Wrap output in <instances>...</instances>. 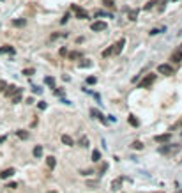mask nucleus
<instances>
[{
	"label": "nucleus",
	"instance_id": "nucleus-1",
	"mask_svg": "<svg viewBox=\"0 0 182 193\" xmlns=\"http://www.w3.org/2000/svg\"><path fill=\"white\" fill-rule=\"evenodd\" d=\"M124 44H126V39L122 37L119 39L113 46H110V48H106L104 52H103V57H110V55H119L122 52V48H124Z\"/></svg>",
	"mask_w": 182,
	"mask_h": 193
},
{
	"label": "nucleus",
	"instance_id": "nucleus-2",
	"mask_svg": "<svg viewBox=\"0 0 182 193\" xmlns=\"http://www.w3.org/2000/svg\"><path fill=\"white\" fill-rule=\"evenodd\" d=\"M90 28H92L94 32H103V30L108 28V23H106V21H94V23L90 25Z\"/></svg>",
	"mask_w": 182,
	"mask_h": 193
},
{
	"label": "nucleus",
	"instance_id": "nucleus-3",
	"mask_svg": "<svg viewBox=\"0 0 182 193\" xmlns=\"http://www.w3.org/2000/svg\"><path fill=\"white\" fill-rule=\"evenodd\" d=\"M157 71H159L161 75H173V73H175V69H173L170 64H159V66H157Z\"/></svg>",
	"mask_w": 182,
	"mask_h": 193
},
{
	"label": "nucleus",
	"instance_id": "nucleus-4",
	"mask_svg": "<svg viewBox=\"0 0 182 193\" xmlns=\"http://www.w3.org/2000/svg\"><path fill=\"white\" fill-rule=\"evenodd\" d=\"M18 92H21V89H18L16 85H7L5 91H4V94H5L7 97H13L14 94H18Z\"/></svg>",
	"mask_w": 182,
	"mask_h": 193
},
{
	"label": "nucleus",
	"instance_id": "nucleus-5",
	"mask_svg": "<svg viewBox=\"0 0 182 193\" xmlns=\"http://www.w3.org/2000/svg\"><path fill=\"white\" fill-rule=\"evenodd\" d=\"M154 80H156V75H152V73L147 75V76L143 78V82H140V87H143V89H145V87H150V85L154 83Z\"/></svg>",
	"mask_w": 182,
	"mask_h": 193
},
{
	"label": "nucleus",
	"instance_id": "nucleus-6",
	"mask_svg": "<svg viewBox=\"0 0 182 193\" xmlns=\"http://www.w3.org/2000/svg\"><path fill=\"white\" fill-rule=\"evenodd\" d=\"M177 149H181V145H177V144H172V145H164V147H159V153L161 154H170V153H173V151H177Z\"/></svg>",
	"mask_w": 182,
	"mask_h": 193
},
{
	"label": "nucleus",
	"instance_id": "nucleus-7",
	"mask_svg": "<svg viewBox=\"0 0 182 193\" xmlns=\"http://www.w3.org/2000/svg\"><path fill=\"white\" fill-rule=\"evenodd\" d=\"M73 11L76 13V16H78V19H87L88 18V14L81 9V7H78V5H73Z\"/></svg>",
	"mask_w": 182,
	"mask_h": 193
},
{
	"label": "nucleus",
	"instance_id": "nucleus-8",
	"mask_svg": "<svg viewBox=\"0 0 182 193\" xmlns=\"http://www.w3.org/2000/svg\"><path fill=\"white\" fill-rule=\"evenodd\" d=\"M14 174H16V170H14V168H5V170H2V172H0V179H9V177H13Z\"/></svg>",
	"mask_w": 182,
	"mask_h": 193
},
{
	"label": "nucleus",
	"instance_id": "nucleus-9",
	"mask_svg": "<svg viewBox=\"0 0 182 193\" xmlns=\"http://www.w3.org/2000/svg\"><path fill=\"white\" fill-rule=\"evenodd\" d=\"M170 60H172V62H175V64H179V62L182 60V52H181V50L173 52V53H172V57H170Z\"/></svg>",
	"mask_w": 182,
	"mask_h": 193
},
{
	"label": "nucleus",
	"instance_id": "nucleus-10",
	"mask_svg": "<svg viewBox=\"0 0 182 193\" xmlns=\"http://www.w3.org/2000/svg\"><path fill=\"white\" fill-rule=\"evenodd\" d=\"M122 183H124V179H122V177L113 179V181H111V190H120V188H122Z\"/></svg>",
	"mask_w": 182,
	"mask_h": 193
},
{
	"label": "nucleus",
	"instance_id": "nucleus-11",
	"mask_svg": "<svg viewBox=\"0 0 182 193\" xmlns=\"http://www.w3.org/2000/svg\"><path fill=\"white\" fill-rule=\"evenodd\" d=\"M170 138H172V133H164V135H157V136H154V140H156V142H168V140H170Z\"/></svg>",
	"mask_w": 182,
	"mask_h": 193
},
{
	"label": "nucleus",
	"instance_id": "nucleus-12",
	"mask_svg": "<svg viewBox=\"0 0 182 193\" xmlns=\"http://www.w3.org/2000/svg\"><path fill=\"white\" fill-rule=\"evenodd\" d=\"M60 140H62V144H64V145H69V147H71V145H74V140H73L69 135H62Z\"/></svg>",
	"mask_w": 182,
	"mask_h": 193
},
{
	"label": "nucleus",
	"instance_id": "nucleus-13",
	"mask_svg": "<svg viewBox=\"0 0 182 193\" xmlns=\"http://www.w3.org/2000/svg\"><path fill=\"white\" fill-rule=\"evenodd\" d=\"M90 115L94 117V119H99V120H103V122H106V120H104V117H103V114L99 112V110H96V108H92V110H90Z\"/></svg>",
	"mask_w": 182,
	"mask_h": 193
},
{
	"label": "nucleus",
	"instance_id": "nucleus-14",
	"mask_svg": "<svg viewBox=\"0 0 182 193\" xmlns=\"http://www.w3.org/2000/svg\"><path fill=\"white\" fill-rule=\"evenodd\" d=\"M78 66H80L81 69H87V67H90V66H92V60L83 58V60H80V62H78Z\"/></svg>",
	"mask_w": 182,
	"mask_h": 193
},
{
	"label": "nucleus",
	"instance_id": "nucleus-15",
	"mask_svg": "<svg viewBox=\"0 0 182 193\" xmlns=\"http://www.w3.org/2000/svg\"><path fill=\"white\" fill-rule=\"evenodd\" d=\"M27 25V19L20 18V19H13V27H25Z\"/></svg>",
	"mask_w": 182,
	"mask_h": 193
},
{
	"label": "nucleus",
	"instance_id": "nucleus-16",
	"mask_svg": "<svg viewBox=\"0 0 182 193\" xmlns=\"http://www.w3.org/2000/svg\"><path fill=\"white\" fill-rule=\"evenodd\" d=\"M156 4H159V2H157V0H150V2H147V4H145V7H143V9H145V11H150V9H154V7H156Z\"/></svg>",
	"mask_w": 182,
	"mask_h": 193
},
{
	"label": "nucleus",
	"instance_id": "nucleus-17",
	"mask_svg": "<svg viewBox=\"0 0 182 193\" xmlns=\"http://www.w3.org/2000/svg\"><path fill=\"white\" fill-rule=\"evenodd\" d=\"M46 163H48V167H50V168H55V165H57V159H55L53 156H48V158H46Z\"/></svg>",
	"mask_w": 182,
	"mask_h": 193
},
{
	"label": "nucleus",
	"instance_id": "nucleus-18",
	"mask_svg": "<svg viewBox=\"0 0 182 193\" xmlns=\"http://www.w3.org/2000/svg\"><path fill=\"white\" fill-rule=\"evenodd\" d=\"M131 149H136V151H142L143 149V144L140 142V140H134L133 144H131Z\"/></svg>",
	"mask_w": 182,
	"mask_h": 193
},
{
	"label": "nucleus",
	"instance_id": "nucleus-19",
	"mask_svg": "<svg viewBox=\"0 0 182 193\" xmlns=\"http://www.w3.org/2000/svg\"><path fill=\"white\" fill-rule=\"evenodd\" d=\"M2 53H14V48L13 46H2L0 48V55Z\"/></svg>",
	"mask_w": 182,
	"mask_h": 193
},
{
	"label": "nucleus",
	"instance_id": "nucleus-20",
	"mask_svg": "<svg viewBox=\"0 0 182 193\" xmlns=\"http://www.w3.org/2000/svg\"><path fill=\"white\" fill-rule=\"evenodd\" d=\"M34 156H36V158H41V156H42V145H36V147H34Z\"/></svg>",
	"mask_w": 182,
	"mask_h": 193
},
{
	"label": "nucleus",
	"instance_id": "nucleus-21",
	"mask_svg": "<svg viewBox=\"0 0 182 193\" xmlns=\"http://www.w3.org/2000/svg\"><path fill=\"white\" fill-rule=\"evenodd\" d=\"M44 83H46V85H50V87H55V78H53V76H46V78H44Z\"/></svg>",
	"mask_w": 182,
	"mask_h": 193
},
{
	"label": "nucleus",
	"instance_id": "nucleus-22",
	"mask_svg": "<svg viewBox=\"0 0 182 193\" xmlns=\"http://www.w3.org/2000/svg\"><path fill=\"white\" fill-rule=\"evenodd\" d=\"M16 135L20 136L21 140H27V138L30 136V135H28V133H27V131H23V129H18V131H16Z\"/></svg>",
	"mask_w": 182,
	"mask_h": 193
},
{
	"label": "nucleus",
	"instance_id": "nucleus-23",
	"mask_svg": "<svg viewBox=\"0 0 182 193\" xmlns=\"http://www.w3.org/2000/svg\"><path fill=\"white\" fill-rule=\"evenodd\" d=\"M127 14H129V19H134L138 18V11H134V9H131V11H127Z\"/></svg>",
	"mask_w": 182,
	"mask_h": 193
},
{
	"label": "nucleus",
	"instance_id": "nucleus-24",
	"mask_svg": "<svg viewBox=\"0 0 182 193\" xmlns=\"http://www.w3.org/2000/svg\"><path fill=\"white\" fill-rule=\"evenodd\" d=\"M23 75H25V76H32V75H36V69H34V67H28V69H23Z\"/></svg>",
	"mask_w": 182,
	"mask_h": 193
},
{
	"label": "nucleus",
	"instance_id": "nucleus-25",
	"mask_svg": "<svg viewBox=\"0 0 182 193\" xmlns=\"http://www.w3.org/2000/svg\"><path fill=\"white\" fill-rule=\"evenodd\" d=\"M127 120H129V124H131V126H138V124H140V122H138V119H134V115H129Z\"/></svg>",
	"mask_w": 182,
	"mask_h": 193
},
{
	"label": "nucleus",
	"instance_id": "nucleus-26",
	"mask_svg": "<svg viewBox=\"0 0 182 193\" xmlns=\"http://www.w3.org/2000/svg\"><path fill=\"white\" fill-rule=\"evenodd\" d=\"M99 158H101V153H99V151H94V153H92V161H94V163L99 161Z\"/></svg>",
	"mask_w": 182,
	"mask_h": 193
},
{
	"label": "nucleus",
	"instance_id": "nucleus-27",
	"mask_svg": "<svg viewBox=\"0 0 182 193\" xmlns=\"http://www.w3.org/2000/svg\"><path fill=\"white\" fill-rule=\"evenodd\" d=\"M59 37H67V32H62V34H51V41H55V39Z\"/></svg>",
	"mask_w": 182,
	"mask_h": 193
},
{
	"label": "nucleus",
	"instance_id": "nucleus-28",
	"mask_svg": "<svg viewBox=\"0 0 182 193\" xmlns=\"http://www.w3.org/2000/svg\"><path fill=\"white\" fill-rule=\"evenodd\" d=\"M81 57V53H78V52H71V53H69V58H71V60H76V58H80Z\"/></svg>",
	"mask_w": 182,
	"mask_h": 193
},
{
	"label": "nucleus",
	"instance_id": "nucleus-29",
	"mask_svg": "<svg viewBox=\"0 0 182 193\" xmlns=\"http://www.w3.org/2000/svg\"><path fill=\"white\" fill-rule=\"evenodd\" d=\"M20 101H21V92H18V94H14V96H13V103L16 105V103H20Z\"/></svg>",
	"mask_w": 182,
	"mask_h": 193
},
{
	"label": "nucleus",
	"instance_id": "nucleus-30",
	"mask_svg": "<svg viewBox=\"0 0 182 193\" xmlns=\"http://www.w3.org/2000/svg\"><path fill=\"white\" fill-rule=\"evenodd\" d=\"M80 144H81V147H87V145H88V138H87V136H81Z\"/></svg>",
	"mask_w": 182,
	"mask_h": 193
},
{
	"label": "nucleus",
	"instance_id": "nucleus-31",
	"mask_svg": "<svg viewBox=\"0 0 182 193\" xmlns=\"http://www.w3.org/2000/svg\"><path fill=\"white\" fill-rule=\"evenodd\" d=\"M96 82H97V78H96V76H88V78H87V83H90V85H92V83H96Z\"/></svg>",
	"mask_w": 182,
	"mask_h": 193
},
{
	"label": "nucleus",
	"instance_id": "nucleus-32",
	"mask_svg": "<svg viewBox=\"0 0 182 193\" xmlns=\"http://www.w3.org/2000/svg\"><path fill=\"white\" fill-rule=\"evenodd\" d=\"M5 87H7V82L5 80H0V91H5Z\"/></svg>",
	"mask_w": 182,
	"mask_h": 193
},
{
	"label": "nucleus",
	"instance_id": "nucleus-33",
	"mask_svg": "<svg viewBox=\"0 0 182 193\" xmlns=\"http://www.w3.org/2000/svg\"><path fill=\"white\" fill-rule=\"evenodd\" d=\"M32 92H34V94H41L42 91H41L39 87H37V85H34V87H32Z\"/></svg>",
	"mask_w": 182,
	"mask_h": 193
},
{
	"label": "nucleus",
	"instance_id": "nucleus-34",
	"mask_svg": "<svg viewBox=\"0 0 182 193\" xmlns=\"http://www.w3.org/2000/svg\"><path fill=\"white\" fill-rule=\"evenodd\" d=\"M7 188H9V190H16V188H18V184H16V183H9V184H7Z\"/></svg>",
	"mask_w": 182,
	"mask_h": 193
},
{
	"label": "nucleus",
	"instance_id": "nucleus-35",
	"mask_svg": "<svg viewBox=\"0 0 182 193\" xmlns=\"http://www.w3.org/2000/svg\"><path fill=\"white\" fill-rule=\"evenodd\" d=\"M104 5H106V7H113L115 4H113V0H104Z\"/></svg>",
	"mask_w": 182,
	"mask_h": 193
},
{
	"label": "nucleus",
	"instance_id": "nucleus-36",
	"mask_svg": "<svg viewBox=\"0 0 182 193\" xmlns=\"http://www.w3.org/2000/svg\"><path fill=\"white\" fill-rule=\"evenodd\" d=\"M106 168H108V165H106V163H103V165H101V170H99V174H104V172H106Z\"/></svg>",
	"mask_w": 182,
	"mask_h": 193
},
{
	"label": "nucleus",
	"instance_id": "nucleus-37",
	"mask_svg": "<svg viewBox=\"0 0 182 193\" xmlns=\"http://www.w3.org/2000/svg\"><path fill=\"white\" fill-rule=\"evenodd\" d=\"M69 18H71V16H69V13H65V14H64V18L60 19V23H65V21H67Z\"/></svg>",
	"mask_w": 182,
	"mask_h": 193
},
{
	"label": "nucleus",
	"instance_id": "nucleus-38",
	"mask_svg": "<svg viewBox=\"0 0 182 193\" xmlns=\"http://www.w3.org/2000/svg\"><path fill=\"white\" fill-rule=\"evenodd\" d=\"M46 106H48V105H46V101H41V103H39V108H41V110H46Z\"/></svg>",
	"mask_w": 182,
	"mask_h": 193
},
{
	"label": "nucleus",
	"instance_id": "nucleus-39",
	"mask_svg": "<svg viewBox=\"0 0 182 193\" xmlns=\"http://www.w3.org/2000/svg\"><path fill=\"white\" fill-rule=\"evenodd\" d=\"M5 140H7V136H5V135H2V136H0V144H4Z\"/></svg>",
	"mask_w": 182,
	"mask_h": 193
},
{
	"label": "nucleus",
	"instance_id": "nucleus-40",
	"mask_svg": "<svg viewBox=\"0 0 182 193\" xmlns=\"http://www.w3.org/2000/svg\"><path fill=\"white\" fill-rule=\"evenodd\" d=\"M154 193H164V192H154Z\"/></svg>",
	"mask_w": 182,
	"mask_h": 193
},
{
	"label": "nucleus",
	"instance_id": "nucleus-41",
	"mask_svg": "<svg viewBox=\"0 0 182 193\" xmlns=\"http://www.w3.org/2000/svg\"><path fill=\"white\" fill-rule=\"evenodd\" d=\"M181 163H182V159H181Z\"/></svg>",
	"mask_w": 182,
	"mask_h": 193
},
{
	"label": "nucleus",
	"instance_id": "nucleus-42",
	"mask_svg": "<svg viewBox=\"0 0 182 193\" xmlns=\"http://www.w3.org/2000/svg\"><path fill=\"white\" fill-rule=\"evenodd\" d=\"M0 2H2V0H0Z\"/></svg>",
	"mask_w": 182,
	"mask_h": 193
}]
</instances>
